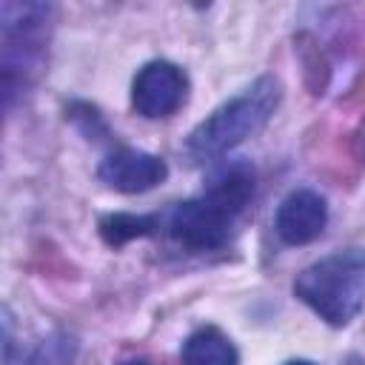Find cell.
Listing matches in <instances>:
<instances>
[{"instance_id":"cell-6","label":"cell","mask_w":365,"mask_h":365,"mask_svg":"<svg viewBox=\"0 0 365 365\" xmlns=\"http://www.w3.org/2000/svg\"><path fill=\"white\" fill-rule=\"evenodd\" d=\"M325 222H328L325 200L311 188H297L279 202L274 228H277L282 242L305 245V242H311V240H317L322 234Z\"/></svg>"},{"instance_id":"cell-3","label":"cell","mask_w":365,"mask_h":365,"mask_svg":"<svg viewBox=\"0 0 365 365\" xmlns=\"http://www.w3.org/2000/svg\"><path fill=\"white\" fill-rule=\"evenodd\" d=\"M237 211H231L225 202H220L211 194L194 197L180 202L171 211V234L194 251H211L225 245Z\"/></svg>"},{"instance_id":"cell-10","label":"cell","mask_w":365,"mask_h":365,"mask_svg":"<svg viewBox=\"0 0 365 365\" xmlns=\"http://www.w3.org/2000/svg\"><path fill=\"white\" fill-rule=\"evenodd\" d=\"M71 351H74L71 339L57 336V339L43 342V345L26 359V365H71Z\"/></svg>"},{"instance_id":"cell-5","label":"cell","mask_w":365,"mask_h":365,"mask_svg":"<svg viewBox=\"0 0 365 365\" xmlns=\"http://www.w3.org/2000/svg\"><path fill=\"white\" fill-rule=\"evenodd\" d=\"M97 177L123 194H143L151 191L154 185H160L168 177V165L163 157L140 151V148H120L114 154H108L100 168Z\"/></svg>"},{"instance_id":"cell-4","label":"cell","mask_w":365,"mask_h":365,"mask_svg":"<svg viewBox=\"0 0 365 365\" xmlns=\"http://www.w3.org/2000/svg\"><path fill=\"white\" fill-rule=\"evenodd\" d=\"M185 94H188V77L180 66L168 60L145 63L131 83V103L137 114L148 120L174 114L185 103Z\"/></svg>"},{"instance_id":"cell-9","label":"cell","mask_w":365,"mask_h":365,"mask_svg":"<svg viewBox=\"0 0 365 365\" xmlns=\"http://www.w3.org/2000/svg\"><path fill=\"white\" fill-rule=\"evenodd\" d=\"M157 228V220L148 217V214H125V211H117V214H108L100 220V237L108 242V245H125L137 237H148L154 234Z\"/></svg>"},{"instance_id":"cell-8","label":"cell","mask_w":365,"mask_h":365,"mask_svg":"<svg viewBox=\"0 0 365 365\" xmlns=\"http://www.w3.org/2000/svg\"><path fill=\"white\" fill-rule=\"evenodd\" d=\"M205 194L217 197L220 202H225L231 211L240 214V211L245 208V202L251 200V194H254V168H248L245 163L222 165V168L211 177Z\"/></svg>"},{"instance_id":"cell-2","label":"cell","mask_w":365,"mask_h":365,"mask_svg":"<svg viewBox=\"0 0 365 365\" xmlns=\"http://www.w3.org/2000/svg\"><path fill=\"white\" fill-rule=\"evenodd\" d=\"M282 100V86L277 77H259L254 80L242 94L231 97L220 108H214L191 134H188V151L200 160L217 157L240 145L242 140L254 137L265 128V123L274 117L277 106Z\"/></svg>"},{"instance_id":"cell-13","label":"cell","mask_w":365,"mask_h":365,"mask_svg":"<svg viewBox=\"0 0 365 365\" xmlns=\"http://www.w3.org/2000/svg\"><path fill=\"white\" fill-rule=\"evenodd\" d=\"M123 365H148V362H143V359H128V362H123Z\"/></svg>"},{"instance_id":"cell-12","label":"cell","mask_w":365,"mask_h":365,"mask_svg":"<svg viewBox=\"0 0 365 365\" xmlns=\"http://www.w3.org/2000/svg\"><path fill=\"white\" fill-rule=\"evenodd\" d=\"M345 365H365V362H362L359 356H348V359H345Z\"/></svg>"},{"instance_id":"cell-11","label":"cell","mask_w":365,"mask_h":365,"mask_svg":"<svg viewBox=\"0 0 365 365\" xmlns=\"http://www.w3.org/2000/svg\"><path fill=\"white\" fill-rule=\"evenodd\" d=\"M285 365H317V362H311V359H291V362H285Z\"/></svg>"},{"instance_id":"cell-1","label":"cell","mask_w":365,"mask_h":365,"mask_svg":"<svg viewBox=\"0 0 365 365\" xmlns=\"http://www.w3.org/2000/svg\"><path fill=\"white\" fill-rule=\"evenodd\" d=\"M294 294L328 325L345 328L365 305V248L334 251L294 279Z\"/></svg>"},{"instance_id":"cell-7","label":"cell","mask_w":365,"mask_h":365,"mask_svg":"<svg viewBox=\"0 0 365 365\" xmlns=\"http://www.w3.org/2000/svg\"><path fill=\"white\" fill-rule=\"evenodd\" d=\"M182 365H240V354L222 331L200 328L182 342Z\"/></svg>"}]
</instances>
